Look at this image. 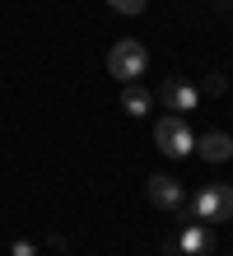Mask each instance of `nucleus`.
Here are the masks:
<instances>
[{"mask_svg":"<svg viewBox=\"0 0 233 256\" xmlns=\"http://www.w3.org/2000/svg\"><path fill=\"white\" fill-rule=\"evenodd\" d=\"M154 144H159L168 158H186L196 149V135H191V126H186V116L168 112V116H159V126H154Z\"/></svg>","mask_w":233,"mask_h":256,"instance_id":"f257e3e1","label":"nucleus"},{"mask_svg":"<svg viewBox=\"0 0 233 256\" xmlns=\"http://www.w3.org/2000/svg\"><path fill=\"white\" fill-rule=\"evenodd\" d=\"M145 66H149V52L140 47V42H131V38L112 42V52H107V70H112L121 84H135L140 74H145Z\"/></svg>","mask_w":233,"mask_h":256,"instance_id":"f03ea898","label":"nucleus"},{"mask_svg":"<svg viewBox=\"0 0 233 256\" xmlns=\"http://www.w3.org/2000/svg\"><path fill=\"white\" fill-rule=\"evenodd\" d=\"M191 214L200 224H228L233 219V186H200V196L191 200Z\"/></svg>","mask_w":233,"mask_h":256,"instance_id":"7ed1b4c3","label":"nucleus"},{"mask_svg":"<svg viewBox=\"0 0 233 256\" xmlns=\"http://www.w3.org/2000/svg\"><path fill=\"white\" fill-rule=\"evenodd\" d=\"M149 200L159 205V210H182V200H186V196H182V182H177V177H168V172H154L149 177Z\"/></svg>","mask_w":233,"mask_h":256,"instance_id":"20e7f679","label":"nucleus"},{"mask_svg":"<svg viewBox=\"0 0 233 256\" xmlns=\"http://www.w3.org/2000/svg\"><path fill=\"white\" fill-rule=\"evenodd\" d=\"M159 98H163V108H168V112H177V116L196 112V88H191V84H182V80H163Z\"/></svg>","mask_w":233,"mask_h":256,"instance_id":"39448f33","label":"nucleus"},{"mask_svg":"<svg viewBox=\"0 0 233 256\" xmlns=\"http://www.w3.org/2000/svg\"><path fill=\"white\" fill-rule=\"evenodd\" d=\"M191 154L210 158V163H228V158H233V135L210 130V135H200V140H196V149H191Z\"/></svg>","mask_w":233,"mask_h":256,"instance_id":"423d86ee","label":"nucleus"},{"mask_svg":"<svg viewBox=\"0 0 233 256\" xmlns=\"http://www.w3.org/2000/svg\"><path fill=\"white\" fill-rule=\"evenodd\" d=\"M173 247H177V252H186V256H205V247H210L205 224H200V219H191V224H186V228L173 238Z\"/></svg>","mask_w":233,"mask_h":256,"instance_id":"0eeeda50","label":"nucleus"},{"mask_svg":"<svg viewBox=\"0 0 233 256\" xmlns=\"http://www.w3.org/2000/svg\"><path fill=\"white\" fill-rule=\"evenodd\" d=\"M121 108H126L131 116H145L149 112V94L140 84H126V88H121Z\"/></svg>","mask_w":233,"mask_h":256,"instance_id":"6e6552de","label":"nucleus"},{"mask_svg":"<svg viewBox=\"0 0 233 256\" xmlns=\"http://www.w3.org/2000/svg\"><path fill=\"white\" fill-rule=\"evenodd\" d=\"M112 10L117 14H140V10H145V0H112Z\"/></svg>","mask_w":233,"mask_h":256,"instance_id":"1a4fd4ad","label":"nucleus"},{"mask_svg":"<svg viewBox=\"0 0 233 256\" xmlns=\"http://www.w3.org/2000/svg\"><path fill=\"white\" fill-rule=\"evenodd\" d=\"M205 88H210V94H224V88H228V80H224V74H210V80H205Z\"/></svg>","mask_w":233,"mask_h":256,"instance_id":"9d476101","label":"nucleus"},{"mask_svg":"<svg viewBox=\"0 0 233 256\" xmlns=\"http://www.w3.org/2000/svg\"><path fill=\"white\" fill-rule=\"evenodd\" d=\"M14 256H33V247H28V242H14Z\"/></svg>","mask_w":233,"mask_h":256,"instance_id":"9b49d317","label":"nucleus"}]
</instances>
